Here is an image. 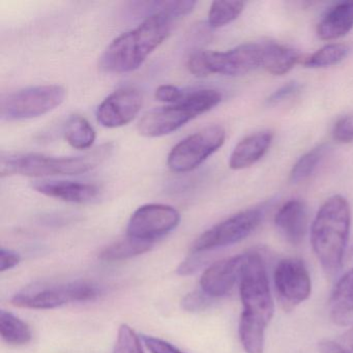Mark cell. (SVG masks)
<instances>
[{"instance_id": "6da1fadb", "label": "cell", "mask_w": 353, "mask_h": 353, "mask_svg": "<svg viewBox=\"0 0 353 353\" xmlns=\"http://www.w3.org/2000/svg\"><path fill=\"white\" fill-rule=\"evenodd\" d=\"M173 18L164 14L148 16L138 28L115 39L101 57L107 73L127 74L139 69L148 57L170 36Z\"/></svg>"}, {"instance_id": "7a4b0ae2", "label": "cell", "mask_w": 353, "mask_h": 353, "mask_svg": "<svg viewBox=\"0 0 353 353\" xmlns=\"http://www.w3.org/2000/svg\"><path fill=\"white\" fill-rule=\"evenodd\" d=\"M350 226V205L340 195L328 198L312 223V248L322 270L330 278L342 268Z\"/></svg>"}, {"instance_id": "3957f363", "label": "cell", "mask_w": 353, "mask_h": 353, "mask_svg": "<svg viewBox=\"0 0 353 353\" xmlns=\"http://www.w3.org/2000/svg\"><path fill=\"white\" fill-rule=\"evenodd\" d=\"M111 143L103 144L78 157H48L39 154H3L0 158L1 176L23 175L30 177L63 176L90 172L110 157Z\"/></svg>"}, {"instance_id": "277c9868", "label": "cell", "mask_w": 353, "mask_h": 353, "mask_svg": "<svg viewBox=\"0 0 353 353\" xmlns=\"http://www.w3.org/2000/svg\"><path fill=\"white\" fill-rule=\"evenodd\" d=\"M222 94L214 90H200L185 94L176 104L154 109L146 113L138 123V131L144 137L158 138L169 135L196 117L218 106Z\"/></svg>"}, {"instance_id": "5b68a950", "label": "cell", "mask_w": 353, "mask_h": 353, "mask_svg": "<svg viewBox=\"0 0 353 353\" xmlns=\"http://www.w3.org/2000/svg\"><path fill=\"white\" fill-rule=\"evenodd\" d=\"M262 65V43H247L225 52L198 51L190 57L188 67L196 77L212 74L241 76Z\"/></svg>"}, {"instance_id": "8992f818", "label": "cell", "mask_w": 353, "mask_h": 353, "mask_svg": "<svg viewBox=\"0 0 353 353\" xmlns=\"http://www.w3.org/2000/svg\"><path fill=\"white\" fill-rule=\"evenodd\" d=\"M239 293L243 303L241 315L268 326L274 317V303L265 262L256 252L247 253Z\"/></svg>"}, {"instance_id": "52a82bcc", "label": "cell", "mask_w": 353, "mask_h": 353, "mask_svg": "<svg viewBox=\"0 0 353 353\" xmlns=\"http://www.w3.org/2000/svg\"><path fill=\"white\" fill-rule=\"evenodd\" d=\"M101 289L86 281L75 282L41 283L22 289L14 295L12 303L24 309L49 310L74 303L94 301Z\"/></svg>"}, {"instance_id": "ba28073f", "label": "cell", "mask_w": 353, "mask_h": 353, "mask_svg": "<svg viewBox=\"0 0 353 353\" xmlns=\"http://www.w3.org/2000/svg\"><path fill=\"white\" fill-rule=\"evenodd\" d=\"M65 96L67 92L59 85L34 86L17 90L0 100V117L8 121L43 117L61 106Z\"/></svg>"}, {"instance_id": "9c48e42d", "label": "cell", "mask_w": 353, "mask_h": 353, "mask_svg": "<svg viewBox=\"0 0 353 353\" xmlns=\"http://www.w3.org/2000/svg\"><path fill=\"white\" fill-rule=\"evenodd\" d=\"M226 139V131L221 125H210L181 140L171 150L168 167L176 173L190 172L218 152Z\"/></svg>"}, {"instance_id": "30bf717a", "label": "cell", "mask_w": 353, "mask_h": 353, "mask_svg": "<svg viewBox=\"0 0 353 353\" xmlns=\"http://www.w3.org/2000/svg\"><path fill=\"white\" fill-rule=\"evenodd\" d=\"M263 214V208H249L214 225L196 239L192 253H204L243 241L259 226Z\"/></svg>"}, {"instance_id": "8fae6325", "label": "cell", "mask_w": 353, "mask_h": 353, "mask_svg": "<svg viewBox=\"0 0 353 353\" xmlns=\"http://www.w3.org/2000/svg\"><path fill=\"white\" fill-rule=\"evenodd\" d=\"M274 289L285 312L294 310L311 295L312 282L307 268L299 258H284L274 272Z\"/></svg>"}, {"instance_id": "7c38bea8", "label": "cell", "mask_w": 353, "mask_h": 353, "mask_svg": "<svg viewBox=\"0 0 353 353\" xmlns=\"http://www.w3.org/2000/svg\"><path fill=\"white\" fill-rule=\"evenodd\" d=\"M181 214L172 206L146 204L130 219L127 235L132 239L154 243L179 226Z\"/></svg>"}, {"instance_id": "4fadbf2b", "label": "cell", "mask_w": 353, "mask_h": 353, "mask_svg": "<svg viewBox=\"0 0 353 353\" xmlns=\"http://www.w3.org/2000/svg\"><path fill=\"white\" fill-rule=\"evenodd\" d=\"M143 98L135 88H121L107 97L97 110V119L103 127L117 129L129 125L139 114Z\"/></svg>"}, {"instance_id": "5bb4252c", "label": "cell", "mask_w": 353, "mask_h": 353, "mask_svg": "<svg viewBox=\"0 0 353 353\" xmlns=\"http://www.w3.org/2000/svg\"><path fill=\"white\" fill-rule=\"evenodd\" d=\"M247 253L225 258L206 268L200 279V287L210 299L226 296L241 282Z\"/></svg>"}, {"instance_id": "9a60e30c", "label": "cell", "mask_w": 353, "mask_h": 353, "mask_svg": "<svg viewBox=\"0 0 353 353\" xmlns=\"http://www.w3.org/2000/svg\"><path fill=\"white\" fill-rule=\"evenodd\" d=\"M274 225L280 234L293 245L303 243L307 231V210L299 199L287 201L274 216Z\"/></svg>"}, {"instance_id": "2e32d148", "label": "cell", "mask_w": 353, "mask_h": 353, "mask_svg": "<svg viewBox=\"0 0 353 353\" xmlns=\"http://www.w3.org/2000/svg\"><path fill=\"white\" fill-rule=\"evenodd\" d=\"M32 188L47 197L55 198L69 203H90L100 195V189L96 185L78 181H34Z\"/></svg>"}, {"instance_id": "e0dca14e", "label": "cell", "mask_w": 353, "mask_h": 353, "mask_svg": "<svg viewBox=\"0 0 353 353\" xmlns=\"http://www.w3.org/2000/svg\"><path fill=\"white\" fill-rule=\"evenodd\" d=\"M274 139L270 131H260L243 138L235 146L229 159L232 170H243L255 165L270 150Z\"/></svg>"}, {"instance_id": "ac0fdd59", "label": "cell", "mask_w": 353, "mask_h": 353, "mask_svg": "<svg viewBox=\"0 0 353 353\" xmlns=\"http://www.w3.org/2000/svg\"><path fill=\"white\" fill-rule=\"evenodd\" d=\"M353 28V3H341L326 12L318 24L317 34L321 40L334 41L347 36Z\"/></svg>"}, {"instance_id": "d6986e66", "label": "cell", "mask_w": 353, "mask_h": 353, "mask_svg": "<svg viewBox=\"0 0 353 353\" xmlns=\"http://www.w3.org/2000/svg\"><path fill=\"white\" fill-rule=\"evenodd\" d=\"M301 61L294 48L276 42H262V69L274 76L289 73Z\"/></svg>"}, {"instance_id": "ffe728a7", "label": "cell", "mask_w": 353, "mask_h": 353, "mask_svg": "<svg viewBox=\"0 0 353 353\" xmlns=\"http://www.w3.org/2000/svg\"><path fill=\"white\" fill-rule=\"evenodd\" d=\"M330 309L336 323L345 325L353 317V266L343 274L334 286L330 295Z\"/></svg>"}, {"instance_id": "44dd1931", "label": "cell", "mask_w": 353, "mask_h": 353, "mask_svg": "<svg viewBox=\"0 0 353 353\" xmlns=\"http://www.w3.org/2000/svg\"><path fill=\"white\" fill-rule=\"evenodd\" d=\"M0 332L6 343L15 346L26 345L32 341V332L28 323L11 312H0Z\"/></svg>"}, {"instance_id": "7402d4cb", "label": "cell", "mask_w": 353, "mask_h": 353, "mask_svg": "<svg viewBox=\"0 0 353 353\" xmlns=\"http://www.w3.org/2000/svg\"><path fill=\"white\" fill-rule=\"evenodd\" d=\"M96 131L88 119L80 115H72L65 127V138L76 150H88L96 140Z\"/></svg>"}, {"instance_id": "603a6c76", "label": "cell", "mask_w": 353, "mask_h": 353, "mask_svg": "<svg viewBox=\"0 0 353 353\" xmlns=\"http://www.w3.org/2000/svg\"><path fill=\"white\" fill-rule=\"evenodd\" d=\"M268 326L251 318L241 315L239 324V340L245 353H263Z\"/></svg>"}, {"instance_id": "cb8c5ba5", "label": "cell", "mask_w": 353, "mask_h": 353, "mask_svg": "<svg viewBox=\"0 0 353 353\" xmlns=\"http://www.w3.org/2000/svg\"><path fill=\"white\" fill-rule=\"evenodd\" d=\"M154 243L148 241H139V239H132L127 236L123 241H117L113 245H109L106 249L103 250L100 258L104 261L113 262L121 261V260L130 259L146 253L152 249Z\"/></svg>"}, {"instance_id": "d4e9b609", "label": "cell", "mask_w": 353, "mask_h": 353, "mask_svg": "<svg viewBox=\"0 0 353 353\" xmlns=\"http://www.w3.org/2000/svg\"><path fill=\"white\" fill-rule=\"evenodd\" d=\"M349 48L345 44H328L310 55L303 61L307 69H324L338 65L349 54Z\"/></svg>"}, {"instance_id": "484cf974", "label": "cell", "mask_w": 353, "mask_h": 353, "mask_svg": "<svg viewBox=\"0 0 353 353\" xmlns=\"http://www.w3.org/2000/svg\"><path fill=\"white\" fill-rule=\"evenodd\" d=\"M326 150H327L326 144H320L301 157L291 169L290 175H289L291 183H299L309 179L315 172Z\"/></svg>"}, {"instance_id": "4316f807", "label": "cell", "mask_w": 353, "mask_h": 353, "mask_svg": "<svg viewBox=\"0 0 353 353\" xmlns=\"http://www.w3.org/2000/svg\"><path fill=\"white\" fill-rule=\"evenodd\" d=\"M243 1H214L208 12V26L220 28L236 20L243 13Z\"/></svg>"}, {"instance_id": "83f0119b", "label": "cell", "mask_w": 353, "mask_h": 353, "mask_svg": "<svg viewBox=\"0 0 353 353\" xmlns=\"http://www.w3.org/2000/svg\"><path fill=\"white\" fill-rule=\"evenodd\" d=\"M140 6L144 7L146 11L150 12V16L164 14L173 19H177L192 13L195 8L196 1H192V0L154 1V3H141Z\"/></svg>"}, {"instance_id": "f1b7e54d", "label": "cell", "mask_w": 353, "mask_h": 353, "mask_svg": "<svg viewBox=\"0 0 353 353\" xmlns=\"http://www.w3.org/2000/svg\"><path fill=\"white\" fill-rule=\"evenodd\" d=\"M112 353H144L139 336L127 324L119 327Z\"/></svg>"}, {"instance_id": "f546056e", "label": "cell", "mask_w": 353, "mask_h": 353, "mask_svg": "<svg viewBox=\"0 0 353 353\" xmlns=\"http://www.w3.org/2000/svg\"><path fill=\"white\" fill-rule=\"evenodd\" d=\"M332 137L339 143L353 142V114L346 115L336 121L332 130Z\"/></svg>"}, {"instance_id": "4dcf8cb0", "label": "cell", "mask_w": 353, "mask_h": 353, "mask_svg": "<svg viewBox=\"0 0 353 353\" xmlns=\"http://www.w3.org/2000/svg\"><path fill=\"white\" fill-rule=\"evenodd\" d=\"M210 299L203 291H194L183 297L181 305L185 311L199 312L208 307Z\"/></svg>"}, {"instance_id": "1f68e13d", "label": "cell", "mask_w": 353, "mask_h": 353, "mask_svg": "<svg viewBox=\"0 0 353 353\" xmlns=\"http://www.w3.org/2000/svg\"><path fill=\"white\" fill-rule=\"evenodd\" d=\"M301 90V85L299 82L291 81L283 85L282 88H278L276 92H272L268 97L266 103L268 105H276L279 103L284 102L287 99L296 94Z\"/></svg>"}, {"instance_id": "d6a6232c", "label": "cell", "mask_w": 353, "mask_h": 353, "mask_svg": "<svg viewBox=\"0 0 353 353\" xmlns=\"http://www.w3.org/2000/svg\"><path fill=\"white\" fill-rule=\"evenodd\" d=\"M142 342L150 353H185L170 343L154 336H143Z\"/></svg>"}, {"instance_id": "836d02e7", "label": "cell", "mask_w": 353, "mask_h": 353, "mask_svg": "<svg viewBox=\"0 0 353 353\" xmlns=\"http://www.w3.org/2000/svg\"><path fill=\"white\" fill-rule=\"evenodd\" d=\"M185 92L174 85H161L156 90V99L163 103L176 104L185 97Z\"/></svg>"}, {"instance_id": "e575fe53", "label": "cell", "mask_w": 353, "mask_h": 353, "mask_svg": "<svg viewBox=\"0 0 353 353\" xmlns=\"http://www.w3.org/2000/svg\"><path fill=\"white\" fill-rule=\"evenodd\" d=\"M20 260L21 257L19 254L3 248L0 251V270L3 272L6 270H12L19 264Z\"/></svg>"}, {"instance_id": "d590c367", "label": "cell", "mask_w": 353, "mask_h": 353, "mask_svg": "<svg viewBox=\"0 0 353 353\" xmlns=\"http://www.w3.org/2000/svg\"><path fill=\"white\" fill-rule=\"evenodd\" d=\"M318 352L319 353H353L351 352L348 349L345 348L343 345H341L340 343L334 342V341L327 340V339H324V340L320 341L318 343Z\"/></svg>"}, {"instance_id": "8d00e7d4", "label": "cell", "mask_w": 353, "mask_h": 353, "mask_svg": "<svg viewBox=\"0 0 353 353\" xmlns=\"http://www.w3.org/2000/svg\"><path fill=\"white\" fill-rule=\"evenodd\" d=\"M340 344L353 352V327L342 334L340 338Z\"/></svg>"}]
</instances>
